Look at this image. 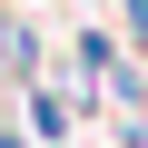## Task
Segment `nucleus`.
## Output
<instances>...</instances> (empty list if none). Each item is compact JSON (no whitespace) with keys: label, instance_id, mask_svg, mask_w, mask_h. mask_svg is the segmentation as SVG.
Instances as JSON below:
<instances>
[{"label":"nucleus","instance_id":"f257e3e1","mask_svg":"<svg viewBox=\"0 0 148 148\" xmlns=\"http://www.w3.org/2000/svg\"><path fill=\"white\" fill-rule=\"evenodd\" d=\"M119 59H128V40H119V30H99V20H79V30H69V69H79V89H99ZM99 109H109V99H99Z\"/></svg>","mask_w":148,"mask_h":148},{"label":"nucleus","instance_id":"f03ea898","mask_svg":"<svg viewBox=\"0 0 148 148\" xmlns=\"http://www.w3.org/2000/svg\"><path fill=\"white\" fill-rule=\"evenodd\" d=\"M10 10H40V0H10Z\"/></svg>","mask_w":148,"mask_h":148}]
</instances>
